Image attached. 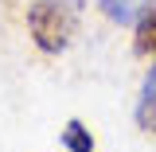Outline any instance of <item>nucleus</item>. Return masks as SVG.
I'll list each match as a JSON object with an SVG mask.
<instances>
[{
	"mask_svg": "<svg viewBox=\"0 0 156 152\" xmlns=\"http://www.w3.org/2000/svg\"><path fill=\"white\" fill-rule=\"evenodd\" d=\"M133 55L136 58H156V4L133 23Z\"/></svg>",
	"mask_w": 156,
	"mask_h": 152,
	"instance_id": "20e7f679",
	"label": "nucleus"
},
{
	"mask_svg": "<svg viewBox=\"0 0 156 152\" xmlns=\"http://www.w3.org/2000/svg\"><path fill=\"white\" fill-rule=\"evenodd\" d=\"M152 4L156 0H98V12L109 19V23H117V27H133Z\"/></svg>",
	"mask_w": 156,
	"mask_h": 152,
	"instance_id": "7ed1b4c3",
	"label": "nucleus"
},
{
	"mask_svg": "<svg viewBox=\"0 0 156 152\" xmlns=\"http://www.w3.org/2000/svg\"><path fill=\"white\" fill-rule=\"evenodd\" d=\"M133 121H136V129H140L144 136H156V58H152V66L144 70V78H140Z\"/></svg>",
	"mask_w": 156,
	"mask_h": 152,
	"instance_id": "f03ea898",
	"label": "nucleus"
},
{
	"mask_svg": "<svg viewBox=\"0 0 156 152\" xmlns=\"http://www.w3.org/2000/svg\"><path fill=\"white\" fill-rule=\"evenodd\" d=\"M86 0H31L27 4V35L43 55H62L78 35Z\"/></svg>",
	"mask_w": 156,
	"mask_h": 152,
	"instance_id": "f257e3e1",
	"label": "nucleus"
},
{
	"mask_svg": "<svg viewBox=\"0 0 156 152\" xmlns=\"http://www.w3.org/2000/svg\"><path fill=\"white\" fill-rule=\"evenodd\" d=\"M62 148L66 152H98V144H94V133H90L78 117H70V121L62 125Z\"/></svg>",
	"mask_w": 156,
	"mask_h": 152,
	"instance_id": "39448f33",
	"label": "nucleus"
}]
</instances>
